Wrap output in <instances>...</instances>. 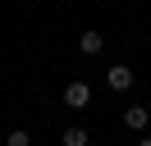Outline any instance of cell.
<instances>
[{"label": "cell", "instance_id": "obj_1", "mask_svg": "<svg viewBox=\"0 0 151 146\" xmlns=\"http://www.w3.org/2000/svg\"><path fill=\"white\" fill-rule=\"evenodd\" d=\"M64 105H69V110L92 105V87H87V82H69V87H64Z\"/></svg>", "mask_w": 151, "mask_h": 146}, {"label": "cell", "instance_id": "obj_2", "mask_svg": "<svg viewBox=\"0 0 151 146\" xmlns=\"http://www.w3.org/2000/svg\"><path fill=\"white\" fill-rule=\"evenodd\" d=\"M105 82H110L114 91H128L133 87V69L128 64H114V69H105Z\"/></svg>", "mask_w": 151, "mask_h": 146}, {"label": "cell", "instance_id": "obj_3", "mask_svg": "<svg viewBox=\"0 0 151 146\" xmlns=\"http://www.w3.org/2000/svg\"><path fill=\"white\" fill-rule=\"evenodd\" d=\"M147 119H151V114H147V105H133L128 114H124V123H128L133 132H142V128H147Z\"/></svg>", "mask_w": 151, "mask_h": 146}, {"label": "cell", "instance_id": "obj_4", "mask_svg": "<svg viewBox=\"0 0 151 146\" xmlns=\"http://www.w3.org/2000/svg\"><path fill=\"white\" fill-rule=\"evenodd\" d=\"M101 46H105V36H101V32H83V36H78V50H83V55H96Z\"/></svg>", "mask_w": 151, "mask_h": 146}, {"label": "cell", "instance_id": "obj_5", "mask_svg": "<svg viewBox=\"0 0 151 146\" xmlns=\"http://www.w3.org/2000/svg\"><path fill=\"white\" fill-rule=\"evenodd\" d=\"M64 146H87V128H69V132H64Z\"/></svg>", "mask_w": 151, "mask_h": 146}, {"label": "cell", "instance_id": "obj_6", "mask_svg": "<svg viewBox=\"0 0 151 146\" xmlns=\"http://www.w3.org/2000/svg\"><path fill=\"white\" fill-rule=\"evenodd\" d=\"M9 146H32V137H28V128H14V132H9Z\"/></svg>", "mask_w": 151, "mask_h": 146}, {"label": "cell", "instance_id": "obj_7", "mask_svg": "<svg viewBox=\"0 0 151 146\" xmlns=\"http://www.w3.org/2000/svg\"><path fill=\"white\" fill-rule=\"evenodd\" d=\"M137 146H151V137H142V142H137Z\"/></svg>", "mask_w": 151, "mask_h": 146}]
</instances>
